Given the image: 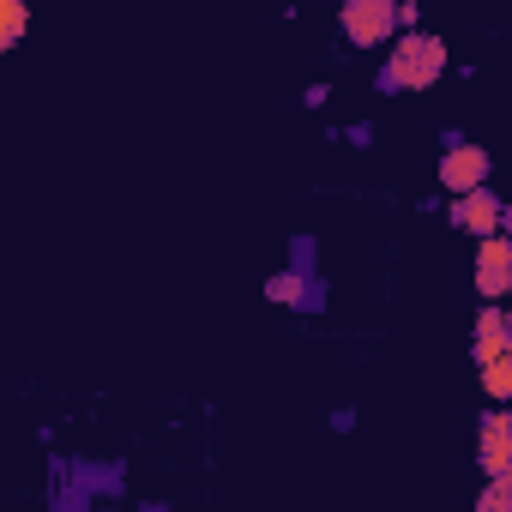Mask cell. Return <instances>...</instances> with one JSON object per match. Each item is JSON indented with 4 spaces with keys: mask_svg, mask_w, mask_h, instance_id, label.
<instances>
[{
    "mask_svg": "<svg viewBox=\"0 0 512 512\" xmlns=\"http://www.w3.org/2000/svg\"><path fill=\"white\" fill-rule=\"evenodd\" d=\"M452 223L464 229V235H494L500 229V199L488 193V187H470V193H452Z\"/></svg>",
    "mask_w": 512,
    "mask_h": 512,
    "instance_id": "6",
    "label": "cell"
},
{
    "mask_svg": "<svg viewBox=\"0 0 512 512\" xmlns=\"http://www.w3.org/2000/svg\"><path fill=\"white\" fill-rule=\"evenodd\" d=\"M476 458L482 476H512V404H494L476 428Z\"/></svg>",
    "mask_w": 512,
    "mask_h": 512,
    "instance_id": "5",
    "label": "cell"
},
{
    "mask_svg": "<svg viewBox=\"0 0 512 512\" xmlns=\"http://www.w3.org/2000/svg\"><path fill=\"white\" fill-rule=\"evenodd\" d=\"M25 0H0V49H19V37H25Z\"/></svg>",
    "mask_w": 512,
    "mask_h": 512,
    "instance_id": "10",
    "label": "cell"
},
{
    "mask_svg": "<svg viewBox=\"0 0 512 512\" xmlns=\"http://www.w3.org/2000/svg\"><path fill=\"white\" fill-rule=\"evenodd\" d=\"M500 229H506V235H512V205H500Z\"/></svg>",
    "mask_w": 512,
    "mask_h": 512,
    "instance_id": "12",
    "label": "cell"
},
{
    "mask_svg": "<svg viewBox=\"0 0 512 512\" xmlns=\"http://www.w3.org/2000/svg\"><path fill=\"white\" fill-rule=\"evenodd\" d=\"M506 344H512V314L488 302V308L476 314V338H470V362L482 368V362H494V356H500Z\"/></svg>",
    "mask_w": 512,
    "mask_h": 512,
    "instance_id": "7",
    "label": "cell"
},
{
    "mask_svg": "<svg viewBox=\"0 0 512 512\" xmlns=\"http://www.w3.org/2000/svg\"><path fill=\"white\" fill-rule=\"evenodd\" d=\"M266 296H272V302H290V308H314V302H320V290L308 284V272H278V278L266 284Z\"/></svg>",
    "mask_w": 512,
    "mask_h": 512,
    "instance_id": "8",
    "label": "cell"
},
{
    "mask_svg": "<svg viewBox=\"0 0 512 512\" xmlns=\"http://www.w3.org/2000/svg\"><path fill=\"white\" fill-rule=\"evenodd\" d=\"M440 73H446V43L428 37V31H404L392 43V55H386V67H380L374 85L380 91H428Z\"/></svg>",
    "mask_w": 512,
    "mask_h": 512,
    "instance_id": "1",
    "label": "cell"
},
{
    "mask_svg": "<svg viewBox=\"0 0 512 512\" xmlns=\"http://www.w3.org/2000/svg\"><path fill=\"white\" fill-rule=\"evenodd\" d=\"M488 169H494V157H488L482 145H470V139H446L434 175H440L446 193H470V187H488Z\"/></svg>",
    "mask_w": 512,
    "mask_h": 512,
    "instance_id": "2",
    "label": "cell"
},
{
    "mask_svg": "<svg viewBox=\"0 0 512 512\" xmlns=\"http://www.w3.org/2000/svg\"><path fill=\"white\" fill-rule=\"evenodd\" d=\"M476 374H482V392H488L494 404H512V344H506L494 362H482Z\"/></svg>",
    "mask_w": 512,
    "mask_h": 512,
    "instance_id": "9",
    "label": "cell"
},
{
    "mask_svg": "<svg viewBox=\"0 0 512 512\" xmlns=\"http://www.w3.org/2000/svg\"><path fill=\"white\" fill-rule=\"evenodd\" d=\"M476 506L482 512H512V476H488L482 494H476Z\"/></svg>",
    "mask_w": 512,
    "mask_h": 512,
    "instance_id": "11",
    "label": "cell"
},
{
    "mask_svg": "<svg viewBox=\"0 0 512 512\" xmlns=\"http://www.w3.org/2000/svg\"><path fill=\"white\" fill-rule=\"evenodd\" d=\"M506 290H512V235L494 229V235L476 241V296L482 302H500Z\"/></svg>",
    "mask_w": 512,
    "mask_h": 512,
    "instance_id": "4",
    "label": "cell"
},
{
    "mask_svg": "<svg viewBox=\"0 0 512 512\" xmlns=\"http://www.w3.org/2000/svg\"><path fill=\"white\" fill-rule=\"evenodd\" d=\"M398 31V0H344V37L356 49H380Z\"/></svg>",
    "mask_w": 512,
    "mask_h": 512,
    "instance_id": "3",
    "label": "cell"
}]
</instances>
